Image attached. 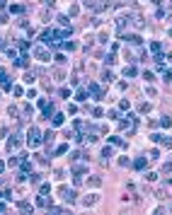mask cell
I'll return each mask as SVG.
<instances>
[{
    "instance_id": "836d02e7",
    "label": "cell",
    "mask_w": 172,
    "mask_h": 215,
    "mask_svg": "<svg viewBox=\"0 0 172 215\" xmlns=\"http://www.w3.org/2000/svg\"><path fill=\"white\" fill-rule=\"evenodd\" d=\"M119 165H121V167H128L131 162H128V157H119Z\"/></svg>"
},
{
    "instance_id": "e0dca14e",
    "label": "cell",
    "mask_w": 172,
    "mask_h": 215,
    "mask_svg": "<svg viewBox=\"0 0 172 215\" xmlns=\"http://www.w3.org/2000/svg\"><path fill=\"white\" fill-rule=\"evenodd\" d=\"M136 73H138V70L133 68V65H128V68L124 70V75H126V78H133V75H136Z\"/></svg>"
},
{
    "instance_id": "ba28073f",
    "label": "cell",
    "mask_w": 172,
    "mask_h": 215,
    "mask_svg": "<svg viewBox=\"0 0 172 215\" xmlns=\"http://www.w3.org/2000/svg\"><path fill=\"white\" fill-rule=\"evenodd\" d=\"M56 22H58V27H63V29H70V22H68L66 15H58V20H56Z\"/></svg>"
},
{
    "instance_id": "603a6c76",
    "label": "cell",
    "mask_w": 172,
    "mask_h": 215,
    "mask_svg": "<svg viewBox=\"0 0 172 215\" xmlns=\"http://www.w3.org/2000/svg\"><path fill=\"white\" fill-rule=\"evenodd\" d=\"M85 97H87V92H85V89H80V92L75 94V99H78V102H85Z\"/></svg>"
},
{
    "instance_id": "d6a6232c",
    "label": "cell",
    "mask_w": 172,
    "mask_h": 215,
    "mask_svg": "<svg viewBox=\"0 0 172 215\" xmlns=\"http://www.w3.org/2000/svg\"><path fill=\"white\" fill-rule=\"evenodd\" d=\"M7 114H10V116H17V114H20V109H17V106H10Z\"/></svg>"
},
{
    "instance_id": "f546056e",
    "label": "cell",
    "mask_w": 172,
    "mask_h": 215,
    "mask_svg": "<svg viewBox=\"0 0 172 215\" xmlns=\"http://www.w3.org/2000/svg\"><path fill=\"white\" fill-rule=\"evenodd\" d=\"M12 92H15V94H17V97H22V94H24V89H22V87H20V85H17V87H12Z\"/></svg>"
},
{
    "instance_id": "2e32d148",
    "label": "cell",
    "mask_w": 172,
    "mask_h": 215,
    "mask_svg": "<svg viewBox=\"0 0 172 215\" xmlns=\"http://www.w3.org/2000/svg\"><path fill=\"white\" fill-rule=\"evenodd\" d=\"M160 143H162L165 148H172V138H170V135H160Z\"/></svg>"
},
{
    "instance_id": "44dd1931",
    "label": "cell",
    "mask_w": 172,
    "mask_h": 215,
    "mask_svg": "<svg viewBox=\"0 0 172 215\" xmlns=\"http://www.w3.org/2000/svg\"><path fill=\"white\" fill-rule=\"evenodd\" d=\"M145 179H148V181H158V172H148Z\"/></svg>"
},
{
    "instance_id": "83f0119b",
    "label": "cell",
    "mask_w": 172,
    "mask_h": 215,
    "mask_svg": "<svg viewBox=\"0 0 172 215\" xmlns=\"http://www.w3.org/2000/svg\"><path fill=\"white\" fill-rule=\"evenodd\" d=\"M148 157H150V159H158L160 152H158V150H148Z\"/></svg>"
},
{
    "instance_id": "277c9868",
    "label": "cell",
    "mask_w": 172,
    "mask_h": 215,
    "mask_svg": "<svg viewBox=\"0 0 172 215\" xmlns=\"http://www.w3.org/2000/svg\"><path fill=\"white\" fill-rule=\"evenodd\" d=\"M15 65H17V68H27V65H29V58L24 56V53H17V58H15Z\"/></svg>"
},
{
    "instance_id": "d4e9b609",
    "label": "cell",
    "mask_w": 172,
    "mask_h": 215,
    "mask_svg": "<svg viewBox=\"0 0 172 215\" xmlns=\"http://www.w3.org/2000/svg\"><path fill=\"white\" fill-rule=\"evenodd\" d=\"M61 46H63L66 51H70V48H75V44H73V41H61Z\"/></svg>"
},
{
    "instance_id": "d590c367",
    "label": "cell",
    "mask_w": 172,
    "mask_h": 215,
    "mask_svg": "<svg viewBox=\"0 0 172 215\" xmlns=\"http://www.w3.org/2000/svg\"><path fill=\"white\" fill-rule=\"evenodd\" d=\"M17 181H27V174L24 172H17Z\"/></svg>"
},
{
    "instance_id": "ac0fdd59",
    "label": "cell",
    "mask_w": 172,
    "mask_h": 215,
    "mask_svg": "<svg viewBox=\"0 0 172 215\" xmlns=\"http://www.w3.org/2000/svg\"><path fill=\"white\" fill-rule=\"evenodd\" d=\"M10 12H15V15H22V12H24V5H12V7H10Z\"/></svg>"
},
{
    "instance_id": "484cf974",
    "label": "cell",
    "mask_w": 172,
    "mask_h": 215,
    "mask_svg": "<svg viewBox=\"0 0 172 215\" xmlns=\"http://www.w3.org/2000/svg\"><path fill=\"white\" fill-rule=\"evenodd\" d=\"M102 114H104L102 106H94V109H92V116H102Z\"/></svg>"
},
{
    "instance_id": "52a82bcc",
    "label": "cell",
    "mask_w": 172,
    "mask_h": 215,
    "mask_svg": "<svg viewBox=\"0 0 172 215\" xmlns=\"http://www.w3.org/2000/svg\"><path fill=\"white\" fill-rule=\"evenodd\" d=\"M36 205H39V208H46V205H51V201L41 193V196H36Z\"/></svg>"
},
{
    "instance_id": "60d3db41",
    "label": "cell",
    "mask_w": 172,
    "mask_h": 215,
    "mask_svg": "<svg viewBox=\"0 0 172 215\" xmlns=\"http://www.w3.org/2000/svg\"><path fill=\"white\" fill-rule=\"evenodd\" d=\"M46 3V7H56V0H44Z\"/></svg>"
},
{
    "instance_id": "f35d334b",
    "label": "cell",
    "mask_w": 172,
    "mask_h": 215,
    "mask_svg": "<svg viewBox=\"0 0 172 215\" xmlns=\"http://www.w3.org/2000/svg\"><path fill=\"white\" fill-rule=\"evenodd\" d=\"M49 191H51V186H49V184H41V193H44V196H46V193H49Z\"/></svg>"
},
{
    "instance_id": "7a4b0ae2",
    "label": "cell",
    "mask_w": 172,
    "mask_h": 215,
    "mask_svg": "<svg viewBox=\"0 0 172 215\" xmlns=\"http://www.w3.org/2000/svg\"><path fill=\"white\" fill-rule=\"evenodd\" d=\"M20 143H22V135H20V133H12V138L7 140V150H17Z\"/></svg>"
},
{
    "instance_id": "1f68e13d",
    "label": "cell",
    "mask_w": 172,
    "mask_h": 215,
    "mask_svg": "<svg viewBox=\"0 0 172 215\" xmlns=\"http://www.w3.org/2000/svg\"><path fill=\"white\" fill-rule=\"evenodd\" d=\"M58 94H61V97H70V89H66V87H61V89H58Z\"/></svg>"
},
{
    "instance_id": "5bb4252c",
    "label": "cell",
    "mask_w": 172,
    "mask_h": 215,
    "mask_svg": "<svg viewBox=\"0 0 172 215\" xmlns=\"http://www.w3.org/2000/svg\"><path fill=\"white\" fill-rule=\"evenodd\" d=\"M51 123H53V126H61V123H63V114H53Z\"/></svg>"
},
{
    "instance_id": "f1b7e54d",
    "label": "cell",
    "mask_w": 172,
    "mask_h": 215,
    "mask_svg": "<svg viewBox=\"0 0 172 215\" xmlns=\"http://www.w3.org/2000/svg\"><path fill=\"white\" fill-rule=\"evenodd\" d=\"M0 87H3V89H10V87H12V85H10V80H7V78H5V80H0Z\"/></svg>"
},
{
    "instance_id": "4fadbf2b",
    "label": "cell",
    "mask_w": 172,
    "mask_h": 215,
    "mask_svg": "<svg viewBox=\"0 0 172 215\" xmlns=\"http://www.w3.org/2000/svg\"><path fill=\"white\" fill-rule=\"evenodd\" d=\"M17 208H20L22 213H32V205H29V203H24V201H20V203H17Z\"/></svg>"
},
{
    "instance_id": "5b68a950",
    "label": "cell",
    "mask_w": 172,
    "mask_h": 215,
    "mask_svg": "<svg viewBox=\"0 0 172 215\" xmlns=\"http://www.w3.org/2000/svg\"><path fill=\"white\" fill-rule=\"evenodd\" d=\"M34 56L39 58V61H49V51L41 48V46H36V48H34Z\"/></svg>"
},
{
    "instance_id": "74e56055",
    "label": "cell",
    "mask_w": 172,
    "mask_h": 215,
    "mask_svg": "<svg viewBox=\"0 0 172 215\" xmlns=\"http://www.w3.org/2000/svg\"><path fill=\"white\" fill-rule=\"evenodd\" d=\"M102 157H111V148H104V150H102Z\"/></svg>"
},
{
    "instance_id": "e575fe53",
    "label": "cell",
    "mask_w": 172,
    "mask_h": 215,
    "mask_svg": "<svg viewBox=\"0 0 172 215\" xmlns=\"http://www.w3.org/2000/svg\"><path fill=\"white\" fill-rule=\"evenodd\" d=\"M73 184H75V186H80V184H83V179H80L78 174H73Z\"/></svg>"
},
{
    "instance_id": "d6986e66",
    "label": "cell",
    "mask_w": 172,
    "mask_h": 215,
    "mask_svg": "<svg viewBox=\"0 0 172 215\" xmlns=\"http://www.w3.org/2000/svg\"><path fill=\"white\" fill-rule=\"evenodd\" d=\"M20 165H22V172H24V174H29V172H32V165L27 162V159H22V162H20Z\"/></svg>"
},
{
    "instance_id": "9c48e42d",
    "label": "cell",
    "mask_w": 172,
    "mask_h": 215,
    "mask_svg": "<svg viewBox=\"0 0 172 215\" xmlns=\"http://www.w3.org/2000/svg\"><path fill=\"white\" fill-rule=\"evenodd\" d=\"M90 92H92L94 97H97V99H100V97L104 94V92H102V87H97V85H90Z\"/></svg>"
},
{
    "instance_id": "7bdbcfd3",
    "label": "cell",
    "mask_w": 172,
    "mask_h": 215,
    "mask_svg": "<svg viewBox=\"0 0 172 215\" xmlns=\"http://www.w3.org/2000/svg\"><path fill=\"white\" fill-rule=\"evenodd\" d=\"M5 172V162H0V174H3Z\"/></svg>"
},
{
    "instance_id": "6da1fadb",
    "label": "cell",
    "mask_w": 172,
    "mask_h": 215,
    "mask_svg": "<svg viewBox=\"0 0 172 215\" xmlns=\"http://www.w3.org/2000/svg\"><path fill=\"white\" fill-rule=\"evenodd\" d=\"M41 140H44V138H41V131L36 128V126H32V128L27 131V143H29L32 148H36V145H39Z\"/></svg>"
},
{
    "instance_id": "8d00e7d4",
    "label": "cell",
    "mask_w": 172,
    "mask_h": 215,
    "mask_svg": "<svg viewBox=\"0 0 172 215\" xmlns=\"http://www.w3.org/2000/svg\"><path fill=\"white\" fill-rule=\"evenodd\" d=\"M22 114H24V116H32V106H22Z\"/></svg>"
},
{
    "instance_id": "7402d4cb",
    "label": "cell",
    "mask_w": 172,
    "mask_h": 215,
    "mask_svg": "<svg viewBox=\"0 0 172 215\" xmlns=\"http://www.w3.org/2000/svg\"><path fill=\"white\" fill-rule=\"evenodd\" d=\"M150 48H153V53H160V51H162V46H160L158 41H153V44H150Z\"/></svg>"
},
{
    "instance_id": "8992f818",
    "label": "cell",
    "mask_w": 172,
    "mask_h": 215,
    "mask_svg": "<svg viewBox=\"0 0 172 215\" xmlns=\"http://www.w3.org/2000/svg\"><path fill=\"white\" fill-rule=\"evenodd\" d=\"M83 203H85L87 208H90V205H94V203H97V196H94V193H87L85 198H83Z\"/></svg>"
},
{
    "instance_id": "3957f363",
    "label": "cell",
    "mask_w": 172,
    "mask_h": 215,
    "mask_svg": "<svg viewBox=\"0 0 172 215\" xmlns=\"http://www.w3.org/2000/svg\"><path fill=\"white\" fill-rule=\"evenodd\" d=\"M87 7H90V10H97V12H102L107 5L102 3V0H87Z\"/></svg>"
},
{
    "instance_id": "ffe728a7",
    "label": "cell",
    "mask_w": 172,
    "mask_h": 215,
    "mask_svg": "<svg viewBox=\"0 0 172 215\" xmlns=\"http://www.w3.org/2000/svg\"><path fill=\"white\" fill-rule=\"evenodd\" d=\"M102 80H104V82H111V80H114V75L109 73V70H104V73H102Z\"/></svg>"
},
{
    "instance_id": "7c38bea8",
    "label": "cell",
    "mask_w": 172,
    "mask_h": 215,
    "mask_svg": "<svg viewBox=\"0 0 172 215\" xmlns=\"http://www.w3.org/2000/svg\"><path fill=\"white\" fill-rule=\"evenodd\" d=\"M85 172H87V167H85V165H75V169H73V174H78V176H83Z\"/></svg>"
},
{
    "instance_id": "cb8c5ba5",
    "label": "cell",
    "mask_w": 172,
    "mask_h": 215,
    "mask_svg": "<svg viewBox=\"0 0 172 215\" xmlns=\"http://www.w3.org/2000/svg\"><path fill=\"white\" fill-rule=\"evenodd\" d=\"M109 140H111V145H124V140H121V138H117V135H111Z\"/></svg>"
},
{
    "instance_id": "f6af8a7d",
    "label": "cell",
    "mask_w": 172,
    "mask_h": 215,
    "mask_svg": "<svg viewBox=\"0 0 172 215\" xmlns=\"http://www.w3.org/2000/svg\"><path fill=\"white\" fill-rule=\"evenodd\" d=\"M0 213H5V203H0Z\"/></svg>"
},
{
    "instance_id": "30bf717a",
    "label": "cell",
    "mask_w": 172,
    "mask_h": 215,
    "mask_svg": "<svg viewBox=\"0 0 172 215\" xmlns=\"http://www.w3.org/2000/svg\"><path fill=\"white\" fill-rule=\"evenodd\" d=\"M133 169H145V157H138L136 162H133Z\"/></svg>"
},
{
    "instance_id": "ab89813d",
    "label": "cell",
    "mask_w": 172,
    "mask_h": 215,
    "mask_svg": "<svg viewBox=\"0 0 172 215\" xmlns=\"http://www.w3.org/2000/svg\"><path fill=\"white\" fill-rule=\"evenodd\" d=\"M162 73H165V80L170 82V80H172V70H162Z\"/></svg>"
},
{
    "instance_id": "4dcf8cb0",
    "label": "cell",
    "mask_w": 172,
    "mask_h": 215,
    "mask_svg": "<svg viewBox=\"0 0 172 215\" xmlns=\"http://www.w3.org/2000/svg\"><path fill=\"white\" fill-rule=\"evenodd\" d=\"M87 184H90V186H100V176H92V179H90Z\"/></svg>"
},
{
    "instance_id": "ee69618b",
    "label": "cell",
    "mask_w": 172,
    "mask_h": 215,
    "mask_svg": "<svg viewBox=\"0 0 172 215\" xmlns=\"http://www.w3.org/2000/svg\"><path fill=\"white\" fill-rule=\"evenodd\" d=\"M0 10H5V0H0Z\"/></svg>"
},
{
    "instance_id": "b9f144b4",
    "label": "cell",
    "mask_w": 172,
    "mask_h": 215,
    "mask_svg": "<svg viewBox=\"0 0 172 215\" xmlns=\"http://www.w3.org/2000/svg\"><path fill=\"white\" fill-rule=\"evenodd\" d=\"M5 78H7V73H5L3 68H0V80H5Z\"/></svg>"
},
{
    "instance_id": "8fae6325",
    "label": "cell",
    "mask_w": 172,
    "mask_h": 215,
    "mask_svg": "<svg viewBox=\"0 0 172 215\" xmlns=\"http://www.w3.org/2000/svg\"><path fill=\"white\" fill-rule=\"evenodd\" d=\"M51 114H53V104H44V114H41V116H44V118H49Z\"/></svg>"
},
{
    "instance_id": "4316f807",
    "label": "cell",
    "mask_w": 172,
    "mask_h": 215,
    "mask_svg": "<svg viewBox=\"0 0 172 215\" xmlns=\"http://www.w3.org/2000/svg\"><path fill=\"white\" fill-rule=\"evenodd\" d=\"M138 111H141V114H148V111H150V104H141Z\"/></svg>"
},
{
    "instance_id": "9a60e30c",
    "label": "cell",
    "mask_w": 172,
    "mask_h": 215,
    "mask_svg": "<svg viewBox=\"0 0 172 215\" xmlns=\"http://www.w3.org/2000/svg\"><path fill=\"white\" fill-rule=\"evenodd\" d=\"M160 126H162V128H170V126H172V118H170V116H162V118H160Z\"/></svg>"
}]
</instances>
